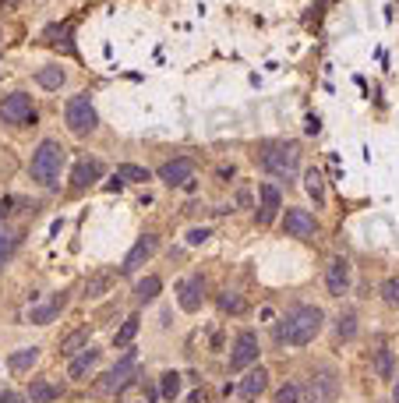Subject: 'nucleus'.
<instances>
[{
  "label": "nucleus",
  "mask_w": 399,
  "mask_h": 403,
  "mask_svg": "<svg viewBox=\"0 0 399 403\" xmlns=\"http://www.w3.org/2000/svg\"><path fill=\"white\" fill-rule=\"evenodd\" d=\"M321 322H325V311H321V308H314V304H300V308H293V311L283 318V326H279V340L290 343V347H307V343L321 333Z\"/></svg>",
  "instance_id": "nucleus-1"
},
{
  "label": "nucleus",
  "mask_w": 399,
  "mask_h": 403,
  "mask_svg": "<svg viewBox=\"0 0 399 403\" xmlns=\"http://www.w3.org/2000/svg\"><path fill=\"white\" fill-rule=\"evenodd\" d=\"M64 159H68V149H64L61 142H54V138L39 142V149L32 152V166H29V170H32V180L43 184V187H54V184L61 180Z\"/></svg>",
  "instance_id": "nucleus-2"
},
{
  "label": "nucleus",
  "mask_w": 399,
  "mask_h": 403,
  "mask_svg": "<svg viewBox=\"0 0 399 403\" xmlns=\"http://www.w3.org/2000/svg\"><path fill=\"white\" fill-rule=\"evenodd\" d=\"M262 166L276 177H293L297 166H300V149L293 142H276V145H265L262 149Z\"/></svg>",
  "instance_id": "nucleus-3"
},
{
  "label": "nucleus",
  "mask_w": 399,
  "mask_h": 403,
  "mask_svg": "<svg viewBox=\"0 0 399 403\" xmlns=\"http://www.w3.org/2000/svg\"><path fill=\"white\" fill-rule=\"evenodd\" d=\"M64 120H68L71 135H78V138L92 135V131H96V124H99L96 106H92V99H89V96H71V99H68V106H64Z\"/></svg>",
  "instance_id": "nucleus-4"
},
{
  "label": "nucleus",
  "mask_w": 399,
  "mask_h": 403,
  "mask_svg": "<svg viewBox=\"0 0 399 403\" xmlns=\"http://www.w3.org/2000/svg\"><path fill=\"white\" fill-rule=\"evenodd\" d=\"M0 120H4V124H15V128H22V124L36 120L32 96H29V92H11L4 103H0Z\"/></svg>",
  "instance_id": "nucleus-5"
},
{
  "label": "nucleus",
  "mask_w": 399,
  "mask_h": 403,
  "mask_svg": "<svg viewBox=\"0 0 399 403\" xmlns=\"http://www.w3.org/2000/svg\"><path fill=\"white\" fill-rule=\"evenodd\" d=\"M339 396V375L332 368H321L311 375V385H307V403H332Z\"/></svg>",
  "instance_id": "nucleus-6"
},
{
  "label": "nucleus",
  "mask_w": 399,
  "mask_h": 403,
  "mask_svg": "<svg viewBox=\"0 0 399 403\" xmlns=\"http://www.w3.org/2000/svg\"><path fill=\"white\" fill-rule=\"evenodd\" d=\"M254 361H258V336L251 329H244V333H237V343H233V354H230V368L240 371V368H247Z\"/></svg>",
  "instance_id": "nucleus-7"
},
{
  "label": "nucleus",
  "mask_w": 399,
  "mask_h": 403,
  "mask_svg": "<svg viewBox=\"0 0 399 403\" xmlns=\"http://www.w3.org/2000/svg\"><path fill=\"white\" fill-rule=\"evenodd\" d=\"M283 230H286L290 237H314V234H318V220H314L307 209H286Z\"/></svg>",
  "instance_id": "nucleus-8"
},
{
  "label": "nucleus",
  "mask_w": 399,
  "mask_h": 403,
  "mask_svg": "<svg viewBox=\"0 0 399 403\" xmlns=\"http://www.w3.org/2000/svg\"><path fill=\"white\" fill-rule=\"evenodd\" d=\"M131 375H135V354H128L113 371H106L99 378V392H121V389H128L131 385Z\"/></svg>",
  "instance_id": "nucleus-9"
},
{
  "label": "nucleus",
  "mask_w": 399,
  "mask_h": 403,
  "mask_svg": "<svg viewBox=\"0 0 399 403\" xmlns=\"http://www.w3.org/2000/svg\"><path fill=\"white\" fill-rule=\"evenodd\" d=\"M159 252V237H152V234H145V237H138L135 241V248L128 252V259H124V266H121V273H135L142 262H149L152 255Z\"/></svg>",
  "instance_id": "nucleus-10"
},
{
  "label": "nucleus",
  "mask_w": 399,
  "mask_h": 403,
  "mask_svg": "<svg viewBox=\"0 0 399 403\" xmlns=\"http://www.w3.org/2000/svg\"><path fill=\"white\" fill-rule=\"evenodd\" d=\"M325 287L332 297H343L350 290V262L346 259H332L329 269H325Z\"/></svg>",
  "instance_id": "nucleus-11"
},
{
  "label": "nucleus",
  "mask_w": 399,
  "mask_h": 403,
  "mask_svg": "<svg viewBox=\"0 0 399 403\" xmlns=\"http://www.w3.org/2000/svg\"><path fill=\"white\" fill-rule=\"evenodd\" d=\"M99 177H103V163H99V159H78L75 170H71V187H75V191H85V187H92Z\"/></svg>",
  "instance_id": "nucleus-12"
},
{
  "label": "nucleus",
  "mask_w": 399,
  "mask_h": 403,
  "mask_svg": "<svg viewBox=\"0 0 399 403\" xmlns=\"http://www.w3.org/2000/svg\"><path fill=\"white\" fill-rule=\"evenodd\" d=\"M191 177H195V163H191V159H170V163H163V166H159V180H163V184H170V187L188 184Z\"/></svg>",
  "instance_id": "nucleus-13"
},
{
  "label": "nucleus",
  "mask_w": 399,
  "mask_h": 403,
  "mask_svg": "<svg viewBox=\"0 0 399 403\" xmlns=\"http://www.w3.org/2000/svg\"><path fill=\"white\" fill-rule=\"evenodd\" d=\"M269 389V371L265 368H251L244 378H240V385H237V392L244 396V399H254V396H262Z\"/></svg>",
  "instance_id": "nucleus-14"
},
{
  "label": "nucleus",
  "mask_w": 399,
  "mask_h": 403,
  "mask_svg": "<svg viewBox=\"0 0 399 403\" xmlns=\"http://www.w3.org/2000/svg\"><path fill=\"white\" fill-rule=\"evenodd\" d=\"M279 187L276 184H262V213H258V223H272L276 213H279Z\"/></svg>",
  "instance_id": "nucleus-15"
},
{
  "label": "nucleus",
  "mask_w": 399,
  "mask_h": 403,
  "mask_svg": "<svg viewBox=\"0 0 399 403\" xmlns=\"http://www.w3.org/2000/svg\"><path fill=\"white\" fill-rule=\"evenodd\" d=\"M202 290H205L202 276H191V280L180 287V308H184V311H198V308H202Z\"/></svg>",
  "instance_id": "nucleus-16"
},
{
  "label": "nucleus",
  "mask_w": 399,
  "mask_h": 403,
  "mask_svg": "<svg viewBox=\"0 0 399 403\" xmlns=\"http://www.w3.org/2000/svg\"><path fill=\"white\" fill-rule=\"evenodd\" d=\"M96 361H99V350H92V347H85L75 361H71V368H68V375L71 378H85L92 368H96Z\"/></svg>",
  "instance_id": "nucleus-17"
},
{
  "label": "nucleus",
  "mask_w": 399,
  "mask_h": 403,
  "mask_svg": "<svg viewBox=\"0 0 399 403\" xmlns=\"http://www.w3.org/2000/svg\"><path fill=\"white\" fill-rule=\"evenodd\" d=\"M85 347H89V329H75L71 336L61 340V354H64V357H78Z\"/></svg>",
  "instance_id": "nucleus-18"
},
{
  "label": "nucleus",
  "mask_w": 399,
  "mask_h": 403,
  "mask_svg": "<svg viewBox=\"0 0 399 403\" xmlns=\"http://www.w3.org/2000/svg\"><path fill=\"white\" fill-rule=\"evenodd\" d=\"M64 78H68V75H64V68H57V64H50V68H39V71H36V82H39L43 89H61V85H64Z\"/></svg>",
  "instance_id": "nucleus-19"
},
{
  "label": "nucleus",
  "mask_w": 399,
  "mask_h": 403,
  "mask_svg": "<svg viewBox=\"0 0 399 403\" xmlns=\"http://www.w3.org/2000/svg\"><path fill=\"white\" fill-rule=\"evenodd\" d=\"M163 290V280L159 276H145V280H138L135 283V297L145 304V301H156V294Z\"/></svg>",
  "instance_id": "nucleus-20"
},
{
  "label": "nucleus",
  "mask_w": 399,
  "mask_h": 403,
  "mask_svg": "<svg viewBox=\"0 0 399 403\" xmlns=\"http://www.w3.org/2000/svg\"><path fill=\"white\" fill-rule=\"evenodd\" d=\"M68 304V297H57L54 304H47V308H36V311H29V318L36 322V326H47V322H54L57 315H61V308Z\"/></svg>",
  "instance_id": "nucleus-21"
},
{
  "label": "nucleus",
  "mask_w": 399,
  "mask_h": 403,
  "mask_svg": "<svg viewBox=\"0 0 399 403\" xmlns=\"http://www.w3.org/2000/svg\"><path fill=\"white\" fill-rule=\"evenodd\" d=\"M15 248H18V234H15L11 227L0 223V266H4V262L15 255Z\"/></svg>",
  "instance_id": "nucleus-22"
},
{
  "label": "nucleus",
  "mask_w": 399,
  "mask_h": 403,
  "mask_svg": "<svg viewBox=\"0 0 399 403\" xmlns=\"http://www.w3.org/2000/svg\"><path fill=\"white\" fill-rule=\"evenodd\" d=\"M29 399H32V403H50V399H57V389H54L50 382H43V378H32Z\"/></svg>",
  "instance_id": "nucleus-23"
},
{
  "label": "nucleus",
  "mask_w": 399,
  "mask_h": 403,
  "mask_svg": "<svg viewBox=\"0 0 399 403\" xmlns=\"http://www.w3.org/2000/svg\"><path fill=\"white\" fill-rule=\"evenodd\" d=\"M36 361H39V350H36V347H25V350H15V354H11V368H15V371H29Z\"/></svg>",
  "instance_id": "nucleus-24"
},
{
  "label": "nucleus",
  "mask_w": 399,
  "mask_h": 403,
  "mask_svg": "<svg viewBox=\"0 0 399 403\" xmlns=\"http://www.w3.org/2000/svg\"><path fill=\"white\" fill-rule=\"evenodd\" d=\"M138 322H142L138 315H128V318H124V326L117 329V336H113V343H117V347H128V343L135 340V333H138Z\"/></svg>",
  "instance_id": "nucleus-25"
},
{
  "label": "nucleus",
  "mask_w": 399,
  "mask_h": 403,
  "mask_svg": "<svg viewBox=\"0 0 399 403\" xmlns=\"http://www.w3.org/2000/svg\"><path fill=\"white\" fill-rule=\"evenodd\" d=\"M374 371H378V378H392L395 361H392V350H388V347H381V350L374 354Z\"/></svg>",
  "instance_id": "nucleus-26"
},
{
  "label": "nucleus",
  "mask_w": 399,
  "mask_h": 403,
  "mask_svg": "<svg viewBox=\"0 0 399 403\" xmlns=\"http://www.w3.org/2000/svg\"><path fill=\"white\" fill-rule=\"evenodd\" d=\"M117 180H149V170L145 166H135V163H121L117 166Z\"/></svg>",
  "instance_id": "nucleus-27"
},
{
  "label": "nucleus",
  "mask_w": 399,
  "mask_h": 403,
  "mask_svg": "<svg viewBox=\"0 0 399 403\" xmlns=\"http://www.w3.org/2000/svg\"><path fill=\"white\" fill-rule=\"evenodd\" d=\"M159 392H163L166 399H177V392H180V375H177V371H166L163 382H159Z\"/></svg>",
  "instance_id": "nucleus-28"
},
{
  "label": "nucleus",
  "mask_w": 399,
  "mask_h": 403,
  "mask_svg": "<svg viewBox=\"0 0 399 403\" xmlns=\"http://www.w3.org/2000/svg\"><path fill=\"white\" fill-rule=\"evenodd\" d=\"M304 187H307V194H311L314 202H321V198H325V191H321V173H318V170H307Z\"/></svg>",
  "instance_id": "nucleus-29"
},
{
  "label": "nucleus",
  "mask_w": 399,
  "mask_h": 403,
  "mask_svg": "<svg viewBox=\"0 0 399 403\" xmlns=\"http://www.w3.org/2000/svg\"><path fill=\"white\" fill-rule=\"evenodd\" d=\"M106 287H110V273H99V276H92V280H89L85 294H89V297H103V294H106Z\"/></svg>",
  "instance_id": "nucleus-30"
},
{
  "label": "nucleus",
  "mask_w": 399,
  "mask_h": 403,
  "mask_svg": "<svg viewBox=\"0 0 399 403\" xmlns=\"http://www.w3.org/2000/svg\"><path fill=\"white\" fill-rule=\"evenodd\" d=\"M336 333H339V340H353V333H357V318L346 311L343 318H339V326H336Z\"/></svg>",
  "instance_id": "nucleus-31"
},
{
  "label": "nucleus",
  "mask_w": 399,
  "mask_h": 403,
  "mask_svg": "<svg viewBox=\"0 0 399 403\" xmlns=\"http://www.w3.org/2000/svg\"><path fill=\"white\" fill-rule=\"evenodd\" d=\"M276 403H300V389L286 382V385H283V389L276 392Z\"/></svg>",
  "instance_id": "nucleus-32"
},
{
  "label": "nucleus",
  "mask_w": 399,
  "mask_h": 403,
  "mask_svg": "<svg viewBox=\"0 0 399 403\" xmlns=\"http://www.w3.org/2000/svg\"><path fill=\"white\" fill-rule=\"evenodd\" d=\"M219 308H223V311H233V315H237V311H244V301H240L237 294H223V297H219Z\"/></svg>",
  "instance_id": "nucleus-33"
},
{
  "label": "nucleus",
  "mask_w": 399,
  "mask_h": 403,
  "mask_svg": "<svg viewBox=\"0 0 399 403\" xmlns=\"http://www.w3.org/2000/svg\"><path fill=\"white\" fill-rule=\"evenodd\" d=\"M381 297H385L388 304H399V280H388V283L381 287Z\"/></svg>",
  "instance_id": "nucleus-34"
},
{
  "label": "nucleus",
  "mask_w": 399,
  "mask_h": 403,
  "mask_svg": "<svg viewBox=\"0 0 399 403\" xmlns=\"http://www.w3.org/2000/svg\"><path fill=\"white\" fill-rule=\"evenodd\" d=\"M205 241H209V230H198V227H195V230L188 234V244H205Z\"/></svg>",
  "instance_id": "nucleus-35"
},
{
  "label": "nucleus",
  "mask_w": 399,
  "mask_h": 403,
  "mask_svg": "<svg viewBox=\"0 0 399 403\" xmlns=\"http://www.w3.org/2000/svg\"><path fill=\"white\" fill-rule=\"evenodd\" d=\"M0 403H25V399L15 396V392H0Z\"/></svg>",
  "instance_id": "nucleus-36"
},
{
  "label": "nucleus",
  "mask_w": 399,
  "mask_h": 403,
  "mask_svg": "<svg viewBox=\"0 0 399 403\" xmlns=\"http://www.w3.org/2000/svg\"><path fill=\"white\" fill-rule=\"evenodd\" d=\"M8 206H11V198H0V216H8V213H11ZM0 223H4V220H0Z\"/></svg>",
  "instance_id": "nucleus-37"
},
{
  "label": "nucleus",
  "mask_w": 399,
  "mask_h": 403,
  "mask_svg": "<svg viewBox=\"0 0 399 403\" xmlns=\"http://www.w3.org/2000/svg\"><path fill=\"white\" fill-rule=\"evenodd\" d=\"M395 403H399V385H395Z\"/></svg>",
  "instance_id": "nucleus-38"
}]
</instances>
